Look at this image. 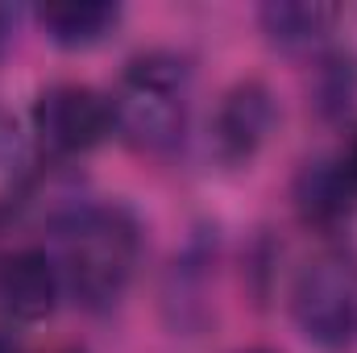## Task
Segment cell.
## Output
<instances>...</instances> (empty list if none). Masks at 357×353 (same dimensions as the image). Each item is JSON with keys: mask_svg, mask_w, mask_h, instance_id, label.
Segmentation results:
<instances>
[{"mask_svg": "<svg viewBox=\"0 0 357 353\" xmlns=\"http://www.w3.org/2000/svg\"><path fill=\"white\" fill-rule=\"evenodd\" d=\"M63 270L67 287L79 303L108 308L129 287L137 254H142V229L129 208L121 204H88L63 220Z\"/></svg>", "mask_w": 357, "mask_h": 353, "instance_id": "obj_1", "label": "cell"}, {"mask_svg": "<svg viewBox=\"0 0 357 353\" xmlns=\"http://www.w3.org/2000/svg\"><path fill=\"white\" fill-rule=\"evenodd\" d=\"M112 121L137 150H171L187 125V67L175 54H142L121 75Z\"/></svg>", "mask_w": 357, "mask_h": 353, "instance_id": "obj_2", "label": "cell"}, {"mask_svg": "<svg viewBox=\"0 0 357 353\" xmlns=\"http://www.w3.org/2000/svg\"><path fill=\"white\" fill-rule=\"evenodd\" d=\"M291 312L299 333L324 353H341L357 341V270L345 258H320L312 262L295 291Z\"/></svg>", "mask_w": 357, "mask_h": 353, "instance_id": "obj_3", "label": "cell"}, {"mask_svg": "<svg viewBox=\"0 0 357 353\" xmlns=\"http://www.w3.org/2000/svg\"><path fill=\"white\" fill-rule=\"evenodd\" d=\"M112 129H116L112 100L88 84H54L33 104V133H38L42 150H50L59 158L88 154Z\"/></svg>", "mask_w": 357, "mask_h": 353, "instance_id": "obj_4", "label": "cell"}, {"mask_svg": "<svg viewBox=\"0 0 357 353\" xmlns=\"http://www.w3.org/2000/svg\"><path fill=\"white\" fill-rule=\"evenodd\" d=\"M274 129V96L262 80H241L225 91L220 108H216V125H212V142L220 163L241 167L250 163L262 142Z\"/></svg>", "mask_w": 357, "mask_h": 353, "instance_id": "obj_5", "label": "cell"}, {"mask_svg": "<svg viewBox=\"0 0 357 353\" xmlns=\"http://www.w3.org/2000/svg\"><path fill=\"white\" fill-rule=\"evenodd\" d=\"M63 274L46 250H17L0 262V308L13 320H46L59 303Z\"/></svg>", "mask_w": 357, "mask_h": 353, "instance_id": "obj_6", "label": "cell"}, {"mask_svg": "<svg viewBox=\"0 0 357 353\" xmlns=\"http://www.w3.org/2000/svg\"><path fill=\"white\" fill-rule=\"evenodd\" d=\"M357 183L345 163H316L295 179V208L307 225H337L354 212Z\"/></svg>", "mask_w": 357, "mask_h": 353, "instance_id": "obj_7", "label": "cell"}, {"mask_svg": "<svg viewBox=\"0 0 357 353\" xmlns=\"http://www.w3.org/2000/svg\"><path fill=\"white\" fill-rule=\"evenodd\" d=\"M38 21L46 29L50 42L67 46V50H84L96 46L112 33V25L121 21V8L116 4H100V0H71V4H46L38 8Z\"/></svg>", "mask_w": 357, "mask_h": 353, "instance_id": "obj_8", "label": "cell"}, {"mask_svg": "<svg viewBox=\"0 0 357 353\" xmlns=\"http://www.w3.org/2000/svg\"><path fill=\"white\" fill-rule=\"evenodd\" d=\"M337 21V8L333 4H307V0H278L262 8V29L270 33L274 46H287V50H299V46H312L320 42Z\"/></svg>", "mask_w": 357, "mask_h": 353, "instance_id": "obj_9", "label": "cell"}, {"mask_svg": "<svg viewBox=\"0 0 357 353\" xmlns=\"http://www.w3.org/2000/svg\"><path fill=\"white\" fill-rule=\"evenodd\" d=\"M21 154V133H17V121L0 108V167H13Z\"/></svg>", "mask_w": 357, "mask_h": 353, "instance_id": "obj_10", "label": "cell"}, {"mask_svg": "<svg viewBox=\"0 0 357 353\" xmlns=\"http://www.w3.org/2000/svg\"><path fill=\"white\" fill-rule=\"evenodd\" d=\"M341 163H345V171H349L354 183H357V133H354V142H349V150H345V158H341Z\"/></svg>", "mask_w": 357, "mask_h": 353, "instance_id": "obj_11", "label": "cell"}, {"mask_svg": "<svg viewBox=\"0 0 357 353\" xmlns=\"http://www.w3.org/2000/svg\"><path fill=\"white\" fill-rule=\"evenodd\" d=\"M0 353H17V345L8 341V333H0Z\"/></svg>", "mask_w": 357, "mask_h": 353, "instance_id": "obj_12", "label": "cell"}, {"mask_svg": "<svg viewBox=\"0 0 357 353\" xmlns=\"http://www.w3.org/2000/svg\"><path fill=\"white\" fill-rule=\"evenodd\" d=\"M54 353H79V350H54Z\"/></svg>", "mask_w": 357, "mask_h": 353, "instance_id": "obj_13", "label": "cell"}, {"mask_svg": "<svg viewBox=\"0 0 357 353\" xmlns=\"http://www.w3.org/2000/svg\"><path fill=\"white\" fill-rule=\"evenodd\" d=\"M245 353H270V350H245Z\"/></svg>", "mask_w": 357, "mask_h": 353, "instance_id": "obj_14", "label": "cell"}]
</instances>
